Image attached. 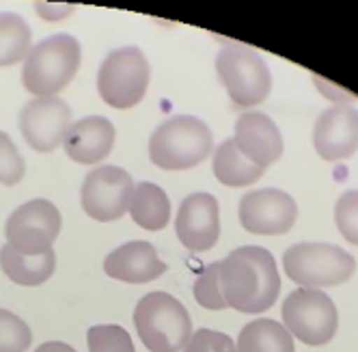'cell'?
I'll return each mask as SVG.
<instances>
[{
  "mask_svg": "<svg viewBox=\"0 0 358 352\" xmlns=\"http://www.w3.org/2000/svg\"><path fill=\"white\" fill-rule=\"evenodd\" d=\"M220 292L227 307L242 314L268 311L278 298L280 274L264 246H240L220 262Z\"/></svg>",
  "mask_w": 358,
  "mask_h": 352,
  "instance_id": "1",
  "label": "cell"
},
{
  "mask_svg": "<svg viewBox=\"0 0 358 352\" xmlns=\"http://www.w3.org/2000/svg\"><path fill=\"white\" fill-rule=\"evenodd\" d=\"M214 147L208 123L192 115L162 121L149 139V158L164 171H186L201 164Z\"/></svg>",
  "mask_w": 358,
  "mask_h": 352,
  "instance_id": "2",
  "label": "cell"
},
{
  "mask_svg": "<svg viewBox=\"0 0 358 352\" xmlns=\"http://www.w3.org/2000/svg\"><path fill=\"white\" fill-rule=\"evenodd\" d=\"M83 48L71 35H52L39 41L24 59L22 83L37 97H55L63 91L80 67Z\"/></svg>",
  "mask_w": 358,
  "mask_h": 352,
  "instance_id": "3",
  "label": "cell"
},
{
  "mask_svg": "<svg viewBox=\"0 0 358 352\" xmlns=\"http://www.w3.org/2000/svg\"><path fill=\"white\" fill-rule=\"evenodd\" d=\"M134 326L149 352H179L192 337L188 309L166 292H149L138 300Z\"/></svg>",
  "mask_w": 358,
  "mask_h": 352,
  "instance_id": "4",
  "label": "cell"
},
{
  "mask_svg": "<svg viewBox=\"0 0 358 352\" xmlns=\"http://www.w3.org/2000/svg\"><path fill=\"white\" fill-rule=\"evenodd\" d=\"M283 268L294 283L317 290L345 283L356 272V260L337 244L300 242L285 251Z\"/></svg>",
  "mask_w": 358,
  "mask_h": 352,
  "instance_id": "5",
  "label": "cell"
},
{
  "mask_svg": "<svg viewBox=\"0 0 358 352\" xmlns=\"http://www.w3.org/2000/svg\"><path fill=\"white\" fill-rule=\"evenodd\" d=\"M149 73V63L141 48H117L99 65L97 91L108 106L132 108L147 93Z\"/></svg>",
  "mask_w": 358,
  "mask_h": 352,
  "instance_id": "6",
  "label": "cell"
},
{
  "mask_svg": "<svg viewBox=\"0 0 358 352\" xmlns=\"http://www.w3.org/2000/svg\"><path fill=\"white\" fill-rule=\"evenodd\" d=\"M218 78L238 106H257L270 93L268 63L250 48L224 45L216 57Z\"/></svg>",
  "mask_w": 358,
  "mask_h": 352,
  "instance_id": "7",
  "label": "cell"
},
{
  "mask_svg": "<svg viewBox=\"0 0 358 352\" xmlns=\"http://www.w3.org/2000/svg\"><path fill=\"white\" fill-rule=\"evenodd\" d=\"M283 322L292 337L306 346H324L337 333L339 314L322 290H294L283 303Z\"/></svg>",
  "mask_w": 358,
  "mask_h": 352,
  "instance_id": "8",
  "label": "cell"
},
{
  "mask_svg": "<svg viewBox=\"0 0 358 352\" xmlns=\"http://www.w3.org/2000/svg\"><path fill=\"white\" fill-rule=\"evenodd\" d=\"M61 232V212L48 199H33L22 204L7 220L9 244L27 255H39L52 248Z\"/></svg>",
  "mask_w": 358,
  "mask_h": 352,
  "instance_id": "9",
  "label": "cell"
},
{
  "mask_svg": "<svg viewBox=\"0 0 358 352\" xmlns=\"http://www.w3.org/2000/svg\"><path fill=\"white\" fill-rule=\"evenodd\" d=\"M134 192V182L130 173L115 164H104L93 169L80 190L83 210L101 223H110L121 218L130 210V199Z\"/></svg>",
  "mask_w": 358,
  "mask_h": 352,
  "instance_id": "10",
  "label": "cell"
},
{
  "mask_svg": "<svg viewBox=\"0 0 358 352\" xmlns=\"http://www.w3.org/2000/svg\"><path fill=\"white\" fill-rule=\"evenodd\" d=\"M242 227L257 236L287 234L298 218V206L292 195L278 188L250 190L240 199Z\"/></svg>",
  "mask_w": 358,
  "mask_h": 352,
  "instance_id": "11",
  "label": "cell"
},
{
  "mask_svg": "<svg viewBox=\"0 0 358 352\" xmlns=\"http://www.w3.org/2000/svg\"><path fill=\"white\" fill-rule=\"evenodd\" d=\"M71 128V108L59 97H35L20 113V132L39 154L55 152Z\"/></svg>",
  "mask_w": 358,
  "mask_h": 352,
  "instance_id": "12",
  "label": "cell"
},
{
  "mask_svg": "<svg viewBox=\"0 0 358 352\" xmlns=\"http://www.w3.org/2000/svg\"><path fill=\"white\" fill-rule=\"evenodd\" d=\"M175 232L179 242L194 253L210 251L220 236V212L216 197L210 192L188 195L179 206Z\"/></svg>",
  "mask_w": 358,
  "mask_h": 352,
  "instance_id": "13",
  "label": "cell"
},
{
  "mask_svg": "<svg viewBox=\"0 0 358 352\" xmlns=\"http://www.w3.org/2000/svg\"><path fill=\"white\" fill-rule=\"evenodd\" d=\"M313 147L328 162L350 158L358 149V111L350 104L326 108L315 121Z\"/></svg>",
  "mask_w": 358,
  "mask_h": 352,
  "instance_id": "14",
  "label": "cell"
},
{
  "mask_svg": "<svg viewBox=\"0 0 358 352\" xmlns=\"http://www.w3.org/2000/svg\"><path fill=\"white\" fill-rule=\"evenodd\" d=\"M236 147L246 160L262 169L283 156V136L278 125L264 113H246L236 121Z\"/></svg>",
  "mask_w": 358,
  "mask_h": 352,
  "instance_id": "15",
  "label": "cell"
},
{
  "mask_svg": "<svg viewBox=\"0 0 358 352\" xmlns=\"http://www.w3.org/2000/svg\"><path fill=\"white\" fill-rule=\"evenodd\" d=\"M104 272L117 281L147 283L166 272V264L158 258V251L145 240L125 242L104 260Z\"/></svg>",
  "mask_w": 358,
  "mask_h": 352,
  "instance_id": "16",
  "label": "cell"
},
{
  "mask_svg": "<svg viewBox=\"0 0 358 352\" xmlns=\"http://www.w3.org/2000/svg\"><path fill=\"white\" fill-rule=\"evenodd\" d=\"M65 154L80 164L101 162L115 145V125L106 117H85L76 121L65 136Z\"/></svg>",
  "mask_w": 358,
  "mask_h": 352,
  "instance_id": "17",
  "label": "cell"
},
{
  "mask_svg": "<svg viewBox=\"0 0 358 352\" xmlns=\"http://www.w3.org/2000/svg\"><path fill=\"white\" fill-rule=\"evenodd\" d=\"M0 268L9 276V279L17 286H41L52 276L57 268V255L50 248L39 255H27L15 251L9 242L0 248Z\"/></svg>",
  "mask_w": 358,
  "mask_h": 352,
  "instance_id": "18",
  "label": "cell"
},
{
  "mask_svg": "<svg viewBox=\"0 0 358 352\" xmlns=\"http://www.w3.org/2000/svg\"><path fill=\"white\" fill-rule=\"evenodd\" d=\"M212 169H214L216 180L229 188L250 186L255 182H259V178H264V173H266V169L252 164L250 160L242 156L234 139H227L216 147Z\"/></svg>",
  "mask_w": 358,
  "mask_h": 352,
  "instance_id": "19",
  "label": "cell"
},
{
  "mask_svg": "<svg viewBox=\"0 0 358 352\" xmlns=\"http://www.w3.org/2000/svg\"><path fill=\"white\" fill-rule=\"evenodd\" d=\"M130 214L138 227L147 232H160L171 220V201L158 184L141 182L134 186L130 199Z\"/></svg>",
  "mask_w": 358,
  "mask_h": 352,
  "instance_id": "20",
  "label": "cell"
},
{
  "mask_svg": "<svg viewBox=\"0 0 358 352\" xmlns=\"http://www.w3.org/2000/svg\"><path fill=\"white\" fill-rule=\"evenodd\" d=\"M236 352H296V346L283 324L259 318L248 322L240 331Z\"/></svg>",
  "mask_w": 358,
  "mask_h": 352,
  "instance_id": "21",
  "label": "cell"
},
{
  "mask_svg": "<svg viewBox=\"0 0 358 352\" xmlns=\"http://www.w3.org/2000/svg\"><path fill=\"white\" fill-rule=\"evenodd\" d=\"M31 27L22 15L5 11L0 13V67H9L27 59L31 52Z\"/></svg>",
  "mask_w": 358,
  "mask_h": 352,
  "instance_id": "22",
  "label": "cell"
},
{
  "mask_svg": "<svg viewBox=\"0 0 358 352\" xmlns=\"http://www.w3.org/2000/svg\"><path fill=\"white\" fill-rule=\"evenodd\" d=\"M89 352H136L132 337L119 324H97L87 333Z\"/></svg>",
  "mask_w": 358,
  "mask_h": 352,
  "instance_id": "23",
  "label": "cell"
},
{
  "mask_svg": "<svg viewBox=\"0 0 358 352\" xmlns=\"http://www.w3.org/2000/svg\"><path fill=\"white\" fill-rule=\"evenodd\" d=\"M33 342L29 324L15 314L0 309V352H27Z\"/></svg>",
  "mask_w": 358,
  "mask_h": 352,
  "instance_id": "24",
  "label": "cell"
},
{
  "mask_svg": "<svg viewBox=\"0 0 358 352\" xmlns=\"http://www.w3.org/2000/svg\"><path fill=\"white\" fill-rule=\"evenodd\" d=\"M218 274H220V262L210 264L206 270H203L196 281H194V298L201 307L206 309H227V303L222 298L220 292V281H218Z\"/></svg>",
  "mask_w": 358,
  "mask_h": 352,
  "instance_id": "25",
  "label": "cell"
},
{
  "mask_svg": "<svg viewBox=\"0 0 358 352\" xmlns=\"http://www.w3.org/2000/svg\"><path fill=\"white\" fill-rule=\"evenodd\" d=\"M24 173H27V167H24L22 154L11 136L0 130V184L15 186L24 178Z\"/></svg>",
  "mask_w": 358,
  "mask_h": 352,
  "instance_id": "26",
  "label": "cell"
},
{
  "mask_svg": "<svg viewBox=\"0 0 358 352\" xmlns=\"http://www.w3.org/2000/svg\"><path fill=\"white\" fill-rule=\"evenodd\" d=\"M335 220L341 236L358 246V190H348L335 206Z\"/></svg>",
  "mask_w": 358,
  "mask_h": 352,
  "instance_id": "27",
  "label": "cell"
},
{
  "mask_svg": "<svg viewBox=\"0 0 358 352\" xmlns=\"http://www.w3.org/2000/svg\"><path fill=\"white\" fill-rule=\"evenodd\" d=\"M184 352H236V344L224 333L201 329L190 337Z\"/></svg>",
  "mask_w": 358,
  "mask_h": 352,
  "instance_id": "28",
  "label": "cell"
},
{
  "mask_svg": "<svg viewBox=\"0 0 358 352\" xmlns=\"http://www.w3.org/2000/svg\"><path fill=\"white\" fill-rule=\"evenodd\" d=\"M313 78H315V83H317L320 91H322L324 95H328L330 99H337V102H339V104H345V102H352V99H356L354 95H350V93H345V91L337 89L335 85H330V83L322 80L320 76H313Z\"/></svg>",
  "mask_w": 358,
  "mask_h": 352,
  "instance_id": "29",
  "label": "cell"
},
{
  "mask_svg": "<svg viewBox=\"0 0 358 352\" xmlns=\"http://www.w3.org/2000/svg\"><path fill=\"white\" fill-rule=\"evenodd\" d=\"M35 352H76V350L65 342H45Z\"/></svg>",
  "mask_w": 358,
  "mask_h": 352,
  "instance_id": "30",
  "label": "cell"
}]
</instances>
